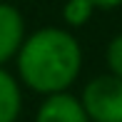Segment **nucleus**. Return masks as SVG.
Returning <instances> with one entry per match:
<instances>
[{
  "mask_svg": "<svg viewBox=\"0 0 122 122\" xmlns=\"http://www.w3.org/2000/svg\"><path fill=\"white\" fill-rule=\"evenodd\" d=\"M107 65H110V72L122 80V32L115 35L107 45Z\"/></svg>",
  "mask_w": 122,
  "mask_h": 122,
  "instance_id": "7",
  "label": "nucleus"
},
{
  "mask_svg": "<svg viewBox=\"0 0 122 122\" xmlns=\"http://www.w3.org/2000/svg\"><path fill=\"white\" fill-rule=\"evenodd\" d=\"M90 122H122V80L110 75L92 77L80 97Z\"/></svg>",
  "mask_w": 122,
  "mask_h": 122,
  "instance_id": "2",
  "label": "nucleus"
},
{
  "mask_svg": "<svg viewBox=\"0 0 122 122\" xmlns=\"http://www.w3.org/2000/svg\"><path fill=\"white\" fill-rule=\"evenodd\" d=\"M35 122H90L80 97L70 92H55L42 100L37 107Z\"/></svg>",
  "mask_w": 122,
  "mask_h": 122,
  "instance_id": "3",
  "label": "nucleus"
},
{
  "mask_svg": "<svg viewBox=\"0 0 122 122\" xmlns=\"http://www.w3.org/2000/svg\"><path fill=\"white\" fill-rule=\"evenodd\" d=\"M15 60L20 82L47 97L55 92H67V87L80 77L82 47L70 30L42 27L25 37Z\"/></svg>",
  "mask_w": 122,
  "mask_h": 122,
  "instance_id": "1",
  "label": "nucleus"
},
{
  "mask_svg": "<svg viewBox=\"0 0 122 122\" xmlns=\"http://www.w3.org/2000/svg\"><path fill=\"white\" fill-rule=\"evenodd\" d=\"M23 42H25V20L20 10L8 3H0V67L3 62L18 55Z\"/></svg>",
  "mask_w": 122,
  "mask_h": 122,
  "instance_id": "4",
  "label": "nucleus"
},
{
  "mask_svg": "<svg viewBox=\"0 0 122 122\" xmlns=\"http://www.w3.org/2000/svg\"><path fill=\"white\" fill-rule=\"evenodd\" d=\"M95 13V3L92 0H67L62 8V18L70 27H82Z\"/></svg>",
  "mask_w": 122,
  "mask_h": 122,
  "instance_id": "6",
  "label": "nucleus"
},
{
  "mask_svg": "<svg viewBox=\"0 0 122 122\" xmlns=\"http://www.w3.org/2000/svg\"><path fill=\"white\" fill-rule=\"evenodd\" d=\"M23 112L20 82L5 67H0V122H18Z\"/></svg>",
  "mask_w": 122,
  "mask_h": 122,
  "instance_id": "5",
  "label": "nucleus"
},
{
  "mask_svg": "<svg viewBox=\"0 0 122 122\" xmlns=\"http://www.w3.org/2000/svg\"><path fill=\"white\" fill-rule=\"evenodd\" d=\"M95 3V8H105V10H110V8H117V5H122V0H92Z\"/></svg>",
  "mask_w": 122,
  "mask_h": 122,
  "instance_id": "8",
  "label": "nucleus"
}]
</instances>
